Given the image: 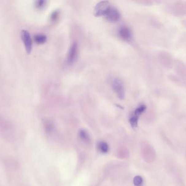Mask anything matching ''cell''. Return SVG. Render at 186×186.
Here are the masks:
<instances>
[{
  "instance_id": "6",
  "label": "cell",
  "mask_w": 186,
  "mask_h": 186,
  "mask_svg": "<svg viewBox=\"0 0 186 186\" xmlns=\"http://www.w3.org/2000/svg\"><path fill=\"white\" fill-rule=\"evenodd\" d=\"M119 36L124 41H129L131 39L132 32L128 27L123 26L120 28L118 31Z\"/></svg>"
},
{
  "instance_id": "2",
  "label": "cell",
  "mask_w": 186,
  "mask_h": 186,
  "mask_svg": "<svg viewBox=\"0 0 186 186\" xmlns=\"http://www.w3.org/2000/svg\"><path fill=\"white\" fill-rule=\"evenodd\" d=\"M21 38L24 43L25 50L27 54H30L32 50L33 43L31 38V34L28 31L26 30H22L21 31Z\"/></svg>"
},
{
  "instance_id": "13",
  "label": "cell",
  "mask_w": 186,
  "mask_h": 186,
  "mask_svg": "<svg viewBox=\"0 0 186 186\" xmlns=\"http://www.w3.org/2000/svg\"><path fill=\"white\" fill-rule=\"evenodd\" d=\"M143 182V180L140 176H136L134 179V184L135 186H141Z\"/></svg>"
},
{
  "instance_id": "12",
  "label": "cell",
  "mask_w": 186,
  "mask_h": 186,
  "mask_svg": "<svg viewBox=\"0 0 186 186\" xmlns=\"http://www.w3.org/2000/svg\"><path fill=\"white\" fill-rule=\"evenodd\" d=\"M46 4V1L39 0V1H36V3H35V6L37 9L41 10V9H43V8L45 7Z\"/></svg>"
},
{
  "instance_id": "8",
  "label": "cell",
  "mask_w": 186,
  "mask_h": 186,
  "mask_svg": "<svg viewBox=\"0 0 186 186\" xmlns=\"http://www.w3.org/2000/svg\"><path fill=\"white\" fill-rule=\"evenodd\" d=\"M98 148L101 152L103 153H105L108 152L109 150V147L108 145L106 143L105 141H100L99 143L98 144Z\"/></svg>"
},
{
  "instance_id": "10",
  "label": "cell",
  "mask_w": 186,
  "mask_h": 186,
  "mask_svg": "<svg viewBox=\"0 0 186 186\" xmlns=\"http://www.w3.org/2000/svg\"><path fill=\"white\" fill-rule=\"evenodd\" d=\"M138 116L134 115L130 119V123L133 128H136L138 126Z\"/></svg>"
},
{
  "instance_id": "11",
  "label": "cell",
  "mask_w": 186,
  "mask_h": 186,
  "mask_svg": "<svg viewBox=\"0 0 186 186\" xmlns=\"http://www.w3.org/2000/svg\"><path fill=\"white\" fill-rule=\"evenodd\" d=\"M146 106L145 105H141L140 106H139L138 107H137V109H136L135 111H134V115H135L136 116H139V115H140L143 112H144L145 111V110H146Z\"/></svg>"
},
{
  "instance_id": "1",
  "label": "cell",
  "mask_w": 186,
  "mask_h": 186,
  "mask_svg": "<svg viewBox=\"0 0 186 186\" xmlns=\"http://www.w3.org/2000/svg\"><path fill=\"white\" fill-rule=\"evenodd\" d=\"M111 6L108 1H103L97 3L94 8V15L96 17L105 16Z\"/></svg>"
},
{
  "instance_id": "4",
  "label": "cell",
  "mask_w": 186,
  "mask_h": 186,
  "mask_svg": "<svg viewBox=\"0 0 186 186\" xmlns=\"http://www.w3.org/2000/svg\"><path fill=\"white\" fill-rule=\"evenodd\" d=\"M78 56V45L76 42L72 44L70 48L68 55V62L70 65H72L76 61Z\"/></svg>"
},
{
  "instance_id": "3",
  "label": "cell",
  "mask_w": 186,
  "mask_h": 186,
  "mask_svg": "<svg viewBox=\"0 0 186 186\" xmlns=\"http://www.w3.org/2000/svg\"><path fill=\"white\" fill-rule=\"evenodd\" d=\"M112 87L118 98L123 99L125 97V88L122 81L119 78L114 79L112 81Z\"/></svg>"
},
{
  "instance_id": "14",
  "label": "cell",
  "mask_w": 186,
  "mask_h": 186,
  "mask_svg": "<svg viewBox=\"0 0 186 186\" xmlns=\"http://www.w3.org/2000/svg\"><path fill=\"white\" fill-rule=\"evenodd\" d=\"M58 15V12H57V11H55V12H53L52 15H51V19L52 20H54L55 21L56 19H57Z\"/></svg>"
},
{
  "instance_id": "5",
  "label": "cell",
  "mask_w": 186,
  "mask_h": 186,
  "mask_svg": "<svg viewBox=\"0 0 186 186\" xmlns=\"http://www.w3.org/2000/svg\"><path fill=\"white\" fill-rule=\"evenodd\" d=\"M120 13L118 10L114 7H110L105 15L106 19L110 22H116L120 19Z\"/></svg>"
},
{
  "instance_id": "7",
  "label": "cell",
  "mask_w": 186,
  "mask_h": 186,
  "mask_svg": "<svg viewBox=\"0 0 186 186\" xmlns=\"http://www.w3.org/2000/svg\"><path fill=\"white\" fill-rule=\"evenodd\" d=\"M34 40L36 41V43L39 44H42L46 42L47 37L45 34H37L34 37Z\"/></svg>"
},
{
  "instance_id": "9",
  "label": "cell",
  "mask_w": 186,
  "mask_h": 186,
  "mask_svg": "<svg viewBox=\"0 0 186 186\" xmlns=\"http://www.w3.org/2000/svg\"><path fill=\"white\" fill-rule=\"evenodd\" d=\"M79 136L82 140L84 142H88L89 140V136L87 131L84 129H81L79 133Z\"/></svg>"
}]
</instances>
